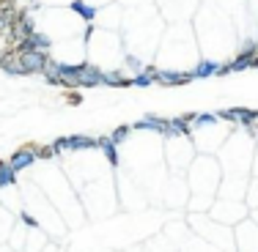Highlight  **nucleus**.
Returning a JSON list of instances; mask_svg holds the SVG:
<instances>
[{
    "mask_svg": "<svg viewBox=\"0 0 258 252\" xmlns=\"http://www.w3.org/2000/svg\"><path fill=\"white\" fill-rule=\"evenodd\" d=\"M63 99H66V104H72V107H77V104L83 102V99H80V94H75V91H66Z\"/></svg>",
    "mask_w": 258,
    "mask_h": 252,
    "instance_id": "1",
    "label": "nucleus"
},
{
    "mask_svg": "<svg viewBox=\"0 0 258 252\" xmlns=\"http://www.w3.org/2000/svg\"><path fill=\"white\" fill-rule=\"evenodd\" d=\"M0 164H3V162H0Z\"/></svg>",
    "mask_w": 258,
    "mask_h": 252,
    "instance_id": "2",
    "label": "nucleus"
}]
</instances>
